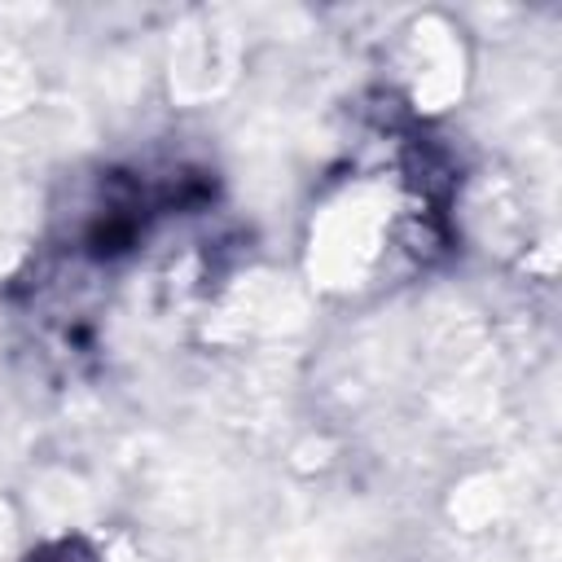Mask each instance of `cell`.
<instances>
[{
    "mask_svg": "<svg viewBox=\"0 0 562 562\" xmlns=\"http://www.w3.org/2000/svg\"><path fill=\"white\" fill-rule=\"evenodd\" d=\"M53 562H75V558H70V544H66V549H57V558H53Z\"/></svg>",
    "mask_w": 562,
    "mask_h": 562,
    "instance_id": "obj_1",
    "label": "cell"
}]
</instances>
